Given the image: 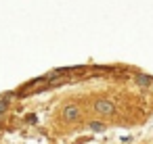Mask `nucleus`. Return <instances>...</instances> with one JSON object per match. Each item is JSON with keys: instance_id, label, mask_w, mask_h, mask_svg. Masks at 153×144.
Returning <instances> with one entry per match:
<instances>
[{"instance_id": "f257e3e1", "label": "nucleus", "mask_w": 153, "mask_h": 144, "mask_svg": "<svg viewBox=\"0 0 153 144\" xmlns=\"http://www.w3.org/2000/svg\"><path fill=\"white\" fill-rule=\"evenodd\" d=\"M92 107H94V111L101 113V115H107V117L115 115V104H113L111 100H107V98H99V100H94Z\"/></svg>"}, {"instance_id": "f03ea898", "label": "nucleus", "mask_w": 153, "mask_h": 144, "mask_svg": "<svg viewBox=\"0 0 153 144\" xmlns=\"http://www.w3.org/2000/svg\"><path fill=\"white\" fill-rule=\"evenodd\" d=\"M63 119L69 121V123H76V121L80 119V109H78L76 104H67V107L63 109Z\"/></svg>"}, {"instance_id": "7ed1b4c3", "label": "nucleus", "mask_w": 153, "mask_h": 144, "mask_svg": "<svg viewBox=\"0 0 153 144\" xmlns=\"http://www.w3.org/2000/svg\"><path fill=\"white\" fill-rule=\"evenodd\" d=\"M136 84L143 88H149V86H153V79L149 75H136Z\"/></svg>"}, {"instance_id": "20e7f679", "label": "nucleus", "mask_w": 153, "mask_h": 144, "mask_svg": "<svg viewBox=\"0 0 153 144\" xmlns=\"http://www.w3.org/2000/svg\"><path fill=\"white\" fill-rule=\"evenodd\" d=\"M88 127H90L92 132H103V129H105V123H101V121H90Z\"/></svg>"}]
</instances>
